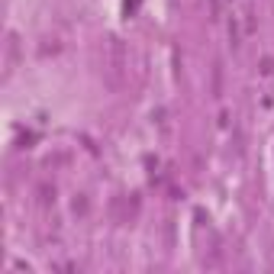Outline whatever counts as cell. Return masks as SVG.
I'll list each match as a JSON object with an SVG mask.
<instances>
[{
    "mask_svg": "<svg viewBox=\"0 0 274 274\" xmlns=\"http://www.w3.org/2000/svg\"><path fill=\"white\" fill-rule=\"evenodd\" d=\"M107 65H110V81L120 84L123 71H126V52H123V42L116 36L107 42Z\"/></svg>",
    "mask_w": 274,
    "mask_h": 274,
    "instance_id": "1",
    "label": "cell"
},
{
    "mask_svg": "<svg viewBox=\"0 0 274 274\" xmlns=\"http://www.w3.org/2000/svg\"><path fill=\"white\" fill-rule=\"evenodd\" d=\"M19 61V39L10 36V42H6V71H13Z\"/></svg>",
    "mask_w": 274,
    "mask_h": 274,
    "instance_id": "2",
    "label": "cell"
},
{
    "mask_svg": "<svg viewBox=\"0 0 274 274\" xmlns=\"http://www.w3.org/2000/svg\"><path fill=\"white\" fill-rule=\"evenodd\" d=\"M219 91H223V68H213V97H219Z\"/></svg>",
    "mask_w": 274,
    "mask_h": 274,
    "instance_id": "3",
    "label": "cell"
},
{
    "mask_svg": "<svg viewBox=\"0 0 274 274\" xmlns=\"http://www.w3.org/2000/svg\"><path fill=\"white\" fill-rule=\"evenodd\" d=\"M71 207H74V213H81V216H84V213H87V200H84V194H78V197H74V203H71Z\"/></svg>",
    "mask_w": 274,
    "mask_h": 274,
    "instance_id": "4",
    "label": "cell"
},
{
    "mask_svg": "<svg viewBox=\"0 0 274 274\" xmlns=\"http://www.w3.org/2000/svg\"><path fill=\"white\" fill-rule=\"evenodd\" d=\"M39 194H42V203L55 200V187H49V184H42V187H39Z\"/></svg>",
    "mask_w": 274,
    "mask_h": 274,
    "instance_id": "5",
    "label": "cell"
},
{
    "mask_svg": "<svg viewBox=\"0 0 274 274\" xmlns=\"http://www.w3.org/2000/svg\"><path fill=\"white\" fill-rule=\"evenodd\" d=\"M271 71H274V58L265 55V58H262V74H271Z\"/></svg>",
    "mask_w": 274,
    "mask_h": 274,
    "instance_id": "6",
    "label": "cell"
}]
</instances>
